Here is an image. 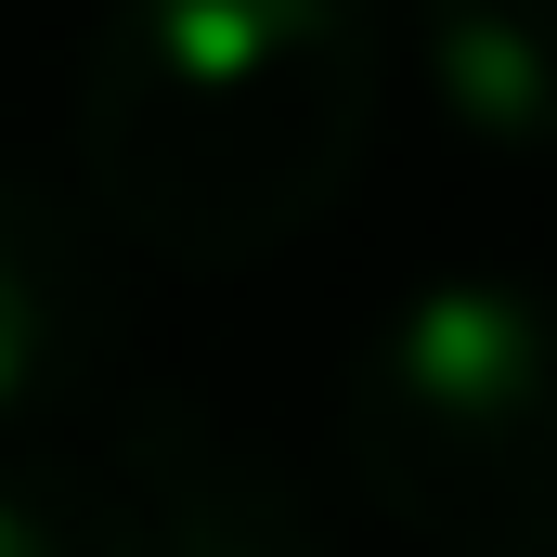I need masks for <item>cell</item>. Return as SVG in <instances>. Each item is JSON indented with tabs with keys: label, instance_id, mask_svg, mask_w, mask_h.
I'll use <instances>...</instances> for the list:
<instances>
[{
	"label": "cell",
	"instance_id": "5",
	"mask_svg": "<svg viewBox=\"0 0 557 557\" xmlns=\"http://www.w3.org/2000/svg\"><path fill=\"white\" fill-rule=\"evenodd\" d=\"M416 65L467 143L532 156L557 104V0H416Z\"/></svg>",
	"mask_w": 557,
	"mask_h": 557
},
{
	"label": "cell",
	"instance_id": "4",
	"mask_svg": "<svg viewBox=\"0 0 557 557\" xmlns=\"http://www.w3.org/2000/svg\"><path fill=\"white\" fill-rule=\"evenodd\" d=\"M104 337H117V273L91 208L0 169V428L78 403L104 376Z\"/></svg>",
	"mask_w": 557,
	"mask_h": 557
},
{
	"label": "cell",
	"instance_id": "2",
	"mask_svg": "<svg viewBox=\"0 0 557 557\" xmlns=\"http://www.w3.org/2000/svg\"><path fill=\"white\" fill-rule=\"evenodd\" d=\"M557 363L545 311L519 273H441L416 285L350 389H337V454L363 506L428 557H545L557 545Z\"/></svg>",
	"mask_w": 557,
	"mask_h": 557
},
{
	"label": "cell",
	"instance_id": "3",
	"mask_svg": "<svg viewBox=\"0 0 557 557\" xmlns=\"http://www.w3.org/2000/svg\"><path fill=\"white\" fill-rule=\"evenodd\" d=\"M104 467L131 493L143 557H337L324 545V506L260 441H234L195 389H143L117 416V441H104Z\"/></svg>",
	"mask_w": 557,
	"mask_h": 557
},
{
	"label": "cell",
	"instance_id": "6",
	"mask_svg": "<svg viewBox=\"0 0 557 557\" xmlns=\"http://www.w3.org/2000/svg\"><path fill=\"white\" fill-rule=\"evenodd\" d=\"M0 557H143L117 467L65 454V441H13L0 454Z\"/></svg>",
	"mask_w": 557,
	"mask_h": 557
},
{
	"label": "cell",
	"instance_id": "1",
	"mask_svg": "<svg viewBox=\"0 0 557 557\" xmlns=\"http://www.w3.org/2000/svg\"><path fill=\"white\" fill-rule=\"evenodd\" d=\"M376 143V13L363 0H117L78 65L91 208L182 260L247 273L298 247Z\"/></svg>",
	"mask_w": 557,
	"mask_h": 557
}]
</instances>
